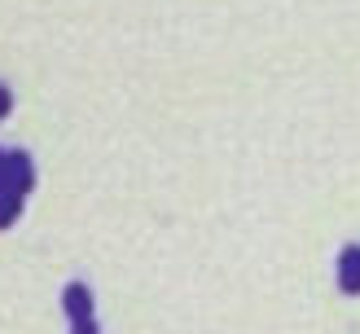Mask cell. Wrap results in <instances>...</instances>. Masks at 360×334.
<instances>
[{
  "label": "cell",
  "mask_w": 360,
  "mask_h": 334,
  "mask_svg": "<svg viewBox=\"0 0 360 334\" xmlns=\"http://www.w3.org/2000/svg\"><path fill=\"white\" fill-rule=\"evenodd\" d=\"M62 312H66V330L70 334H101L97 321V299L88 281H66L62 286Z\"/></svg>",
  "instance_id": "6da1fadb"
},
{
  "label": "cell",
  "mask_w": 360,
  "mask_h": 334,
  "mask_svg": "<svg viewBox=\"0 0 360 334\" xmlns=\"http://www.w3.org/2000/svg\"><path fill=\"white\" fill-rule=\"evenodd\" d=\"M35 158L27 150H9L5 158V193H13V198H31V189H35Z\"/></svg>",
  "instance_id": "7a4b0ae2"
},
{
  "label": "cell",
  "mask_w": 360,
  "mask_h": 334,
  "mask_svg": "<svg viewBox=\"0 0 360 334\" xmlns=\"http://www.w3.org/2000/svg\"><path fill=\"white\" fill-rule=\"evenodd\" d=\"M334 281L343 295H360V246H343L338 251V264H334Z\"/></svg>",
  "instance_id": "3957f363"
},
{
  "label": "cell",
  "mask_w": 360,
  "mask_h": 334,
  "mask_svg": "<svg viewBox=\"0 0 360 334\" xmlns=\"http://www.w3.org/2000/svg\"><path fill=\"white\" fill-rule=\"evenodd\" d=\"M22 207H27V198H13V193H0V233L18 224V216H22Z\"/></svg>",
  "instance_id": "277c9868"
},
{
  "label": "cell",
  "mask_w": 360,
  "mask_h": 334,
  "mask_svg": "<svg viewBox=\"0 0 360 334\" xmlns=\"http://www.w3.org/2000/svg\"><path fill=\"white\" fill-rule=\"evenodd\" d=\"M9 110H13V88L0 84V119H9Z\"/></svg>",
  "instance_id": "5b68a950"
},
{
  "label": "cell",
  "mask_w": 360,
  "mask_h": 334,
  "mask_svg": "<svg viewBox=\"0 0 360 334\" xmlns=\"http://www.w3.org/2000/svg\"><path fill=\"white\" fill-rule=\"evenodd\" d=\"M5 158H9V150H0V193H5Z\"/></svg>",
  "instance_id": "8992f818"
}]
</instances>
